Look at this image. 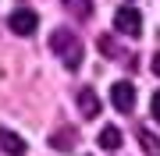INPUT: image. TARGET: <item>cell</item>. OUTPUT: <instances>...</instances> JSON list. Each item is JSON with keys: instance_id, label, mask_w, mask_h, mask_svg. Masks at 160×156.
Returning a JSON list of instances; mask_svg holds the SVG:
<instances>
[{"instance_id": "obj_9", "label": "cell", "mask_w": 160, "mask_h": 156, "mask_svg": "<svg viewBox=\"0 0 160 156\" xmlns=\"http://www.w3.org/2000/svg\"><path fill=\"white\" fill-rule=\"evenodd\" d=\"M121 145V128H103L100 131V149H118Z\"/></svg>"}, {"instance_id": "obj_5", "label": "cell", "mask_w": 160, "mask_h": 156, "mask_svg": "<svg viewBox=\"0 0 160 156\" xmlns=\"http://www.w3.org/2000/svg\"><path fill=\"white\" fill-rule=\"evenodd\" d=\"M78 110H82V117H96L100 114V96H96V89L86 85L78 92Z\"/></svg>"}, {"instance_id": "obj_10", "label": "cell", "mask_w": 160, "mask_h": 156, "mask_svg": "<svg viewBox=\"0 0 160 156\" xmlns=\"http://www.w3.org/2000/svg\"><path fill=\"white\" fill-rule=\"evenodd\" d=\"M50 145H53V149H71V145H75V131H57L50 139Z\"/></svg>"}, {"instance_id": "obj_11", "label": "cell", "mask_w": 160, "mask_h": 156, "mask_svg": "<svg viewBox=\"0 0 160 156\" xmlns=\"http://www.w3.org/2000/svg\"><path fill=\"white\" fill-rule=\"evenodd\" d=\"M100 53H103V57H118V43H114V35H100Z\"/></svg>"}, {"instance_id": "obj_7", "label": "cell", "mask_w": 160, "mask_h": 156, "mask_svg": "<svg viewBox=\"0 0 160 156\" xmlns=\"http://www.w3.org/2000/svg\"><path fill=\"white\" fill-rule=\"evenodd\" d=\"M64 4V11L75 14V18H89L92 14V0H61Z\"/></svg>"}, {"instance_id": "obj_1", "label": "cell", "mask_w": 160, "mask_h": 156, "mask_svg": "<svg viewBox=\"0 0 160 156\" xmlns=\"http://www.w3.org/2000/svg\"><path fill=\"white\" fill-rule=\"evenodd\" d=\"M50 46H53V53L64 60V68H68V71H78V64H82V43H78V35H75V32L57 29V32L50 35Z\"/></svg>"}, {"instance_id": "obj_4", "label": "cell", "mask_w": 160, "mask_h": 156, "mask_svg": "<svg viewBox=\"0 0 160 156\" xmlns=\"http://www.w3.org/2000/svg\"><path fill=\"white\" fill-rule=\"evenodd\" d=\"M36 25H39V14L29 11V7H18V11L7 18V29H11L14 35H32V32H36Z\"/></svg>"}, {"instance_id": "obj_6", "label": "cell", "mask_w": 160, "mask_h": 156, "mask_svg": "<svg viewBox=\"0 0 160 156\" xmlns=\"http://www.w3.org/2000/svg\"><path fill=\"white\" fill-rule=\"evenodd\" d=\"M0 149H4V153H11V156H25V142L18 139L14 131L0 128Z\"/></svg>"}, {"instance_id": "obj_12", "label": "cell", "mask_w": 160, "mask_h": 156, "mask_svg": "<svg viewBox=\"0 0 160 156\" xmlns=\"http://www.w3.org/2000/svg\"><path fill=\"white\" fill-rule=\"evenodd\" d=\"M149 110H153V117H157V124H160V92H153V99H149Z\"/></svg>"}, {"instance_id": "obj_8", "label": "cell", "mask_w": 160, "mask_h": 156, "mask_svg": "<svg viewBox=\"0 0 160 156\" xmlns=\"http://www.w3.org/2000/svg\"><path fill=\"white\" fill-rule=\"evenodd\" d=\"M139 145H142V153H146V156H160V139H157V135H149L146 128L139 131Z\"/></svg>"}, {"instance_id": "obj_3", "label": "cell", "mask_w": 160, "mask_h": 156, "mask_svg": "<svg viewBox=\"0 0 160 156\" xmlns=\"http://www.w3.org/2000/svg\"><path fill=\"white\" fill-rule=\"evenodd\" d=\"M114 29L121 35H139L142 32V14H139L135 7H118L114 11Z\"/></svg>"}, {"instance_id": "obj_13", "label": "cell", "mask_w": 160, "mask_h": 156, "mask_svg": "<svg viewBox=\"0 0 160 156\" xmlns=\"http://www.w3.org/2000/svg\"><path fill=\"white\" fill-rule=\"evenodd\" d=\"M153 75L160 78V53H157V57H153Z\"/></svg>"}, {"instance_id": "obj_2", "label": "cell", "mask_w": 160, "mask_h": 156, "mask_svg": "<svg viewBox=\"0 0 160 156\" xmlns=\"http://www.w3.org/2000/svg\"><path fill=\"white\" fill-rule=\"evenodd\" d=\"M110 103L118 114H132L135 110V85L132 82H114L110 85Z\"/></svg>"}]
</instances>
